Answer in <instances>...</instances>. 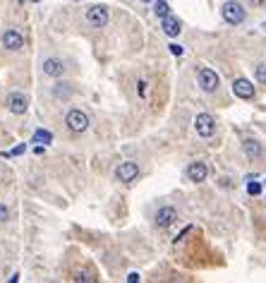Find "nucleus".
Returning a JSON list of instances; mask_svg holds the SVG:
<instances>
[{
    "label": "nucleus",
    "mask_w": 266,
    "mask_h": 283,
    "mask_svg": "<svg viewBox=\"0 0 266 283\" xmlns=\"http://www.w3.org/2000/svg\"><path fill=\"white\" fill-rule=\"evenodd\" d=\"M137 281H142V276H139L137 271H132V274H127V283H137Z\"/></svg>",
    "instance_id": "393cba45"
},
{
    "label": "nucleus",
    "mask_w": 266,
    "mask_h": 283,
    "mask_svg": "<svg viewBox=\"0 0 266 283\" xmlns=\"http://www.w3.org/2000/svg\"><path fill=\"white\" fill-rule=\"evenodd\" d=\"M233 94H235L238 99H242V101L254 99V84L249 82V79H245V77H240V79L233 82Z\"/></svg>",
    "instance_id": "9b49d317"
},
{
    "label": "nucleus",
    "mask_w": 266,
    "mask_h": 283,
    "mask_svg": "<svg viewBox=\"0 0 266 283\" xmlns=\"http://www.w3.org/2000/svg\"><path fill=\"white\" fill-rule=\"evenodd\" d=\"M170 53L180 58V55H183V46H178V44H170Z\"/></svg>",
    "instance_id": "b1692460"
},
{
    "label": "nucleus",
    "mask_w": 266,
    "mask_h": 283,
    "mask_svg": "<svg viewBox=\"0 0 266 283\" xmlns=\"http://www.w3.org/2000/svg\"><path fill=\"white\" fill-rule=\"evenodd\" d=\"M24 149H27V146L19 144V146H15L12 151H8V154H3V156H19V154H24Z\"/></svg>",
    "instance_id": "4be33fe9"
},
{
    "label": "nucleus",
    "mask_w": 266,
    "mask_h": 283,
    "mask_svg": "<svg viewBox=\"0 0 266 283\" xmlns=\"http://www.w3.org/2000/svg\"><path fill=\"white\" fill-rule=\"evenodd\" d=\"M43 151H46V144H38L36 149H34V154H36V156H41V154H43Z\"/></svg>",
    "instance_id": "bb28decb"
},
{
    "label": "nucleus",
    "mask_w": 266,
    "mask_h": 283,
    "mask_svg": "<svg viewBox=\"0 0 266 283\" xmlns=\"http://www.w3.org/2000/svg\"><path fill=\"white\" fill-rule=\"evenodd\" d=\"M72 281H84V283H92V281H96V276L92 274V271H86V269H79V271H74V276H72Z\"/></svg>",
    "instance_id": "a211bd4d"
},
{
    "label": "nucleus",
    "mask_w": 266,
    "mask_h": 283,
    "mask_svg": "<svg viewBox=\"0 0 266 283\" xmlns=\"http://www.w3.org/2000/svg\"><path fill=\"white\" fill-rule=\"evenodd\" d=\"M65 125H67V130H70V132H74V135H82V132H86V130H89V115H86L84 110L74 108V110H70V113L65 115Z\"/></svg>",
    "instance_id": "f03ea898"
},
{
    "label": "nucleus",
    "mask_w": 266,
    "mask_h": 283,
    "mask_svg": "<svg viewBox=\"0 0 266 283\" xmlns=\"http://www.w3.org/2000/svg\"><path fill=\"white\" fill-rule=\"evenodd\" d=\"M86 22H89L92 27H96V29L106 27V24L110 22L108 8H103V5H99V8H89L86 10Z\"/></svg>",
    "instance_id": "423d86ee"
},
{
    "label": "nucleus",
    "mask_w": 266,
    "mask_h": 283,
    "mask_svg": "<svg viewBox=\"0 0 266 283\" xmlns=\"http://www.w3.org/2000/svg\"><path fill=\"white\" fill-rule=\"evenodd\" d=\"M254 77H257V82H259V84H264V87H266V63H259V65H257V70H254Z\"/></svg>",
    "instance_id": "6ab92c4d"
},
{
    "label": "nucleus",
    "mask_w": 266,
    "mask_h": 283,
    "mask_svg": "<svg viewBox=\"0 0 266 283\" xmlns=\"http://www.w3.org/2000/svg\"><path fill=\"white\" fill-rule=\"evenodd\" d=\"M139 175V166L135 161H125V164H120L115 168V180L120 183H132V180H137Z\"/></svg>",
    "instance_id": "6e6552de"
},
{
    "label": "nucleus",
    "mask_w": 266,
    "mask_h": 283,
    "mask_svg": "<svg viewBox=\"0 0 266 283\" xmlns=\"http://www.w3.org/2000/svg\"><path fill=\"white\" fill-rule=\"evenodd\" d=\"M161 27H163V34L165 36H178L180 34V22L173 17V15H168V17H163L161 19Z\"/></svg>",
    "instance_id": "4468645a"
},
{
    "label": "nucleus",
    "mask_w": 266,
    "mask_h": 283,
    "mask_svg": "<svg viewBox=\"0 0 266 283\" xmlns=\"http://www.w3.org/2000/svg\"><path fill=\"white\" fill-rule=\"evenodd\" d=\"M199 87H202V92H206V94H213L216 89H218V84H220V79H218V74H216V70H211V67H199Z\"/></svg>",
    "instance_id": "7ed1b4c3"
},
{
    "label": "nucleus",
    "mask_w": 266,
    "mask_h": 283,
    "mask_svg": "<svg viewBox=\"0 0 266 283\" xmlns=\"http://www.w3.org/2000/svg\"><path fill=\"white\" fill-rule=\"evenodd\" d=\"M247 192L252 194V197H257V194H261V192H264V187H261L259 183H247Z\"/></svg>",
    "instance_id": "aec40b11"
},
{
    "label": "nucleus",
    "mask_w": 266,
    "mask_h": 283,
    "mask_svg": "<svg viewBox=\"0 0 266 283\" xmlns=\"http://www.w3.org/2000/svg\"><path fill=\"white\" fill-rule=\"evenodd\" d=\"M139 3H154V0H139Z\"/></svg>",
    "instance_id": "cd10ccee"
},
{
    "label": "nucleus",
    "mask_w": 266,
    "mask_h": 283,
    "mask_svg": "<svg viewBox=\"0 0 266 283\" xmlns=\"http://www.w3.org/2000/svg\"><path fill=\"white\" fill-rule=\"evenodd\" d=\"M175 221H178V209L173 207H161L156 211V226L158 228H170Z\"/></svg>",
    "instance_id": "f8f14e48"
},
{
    "label": "nucleus",
    "mask_w": 266,
    "mask_h": 283,
    "mask_svg": "<svg viewBox=\"0 0 266 283\" xmlns=\"http://www.w3.org/2000/svg\"><path fill=\"white\" fill-rule=\"evenodd\" d=\"M34 142H38V144H48V142H53V135H51L48 130H36V132H34Z\"/></svg>",
    "instance_id": "f3484780"
},
{
    "label": "nucleus",
    "mask_w": 266,
    "mask_h": 283,
    "mask_svg": "<svg viewBox=\"0 0 266 283\" xmlns=\"http://www.w3.org/2000/svg\"><path fill=\"white\" fill-rule=\"evenodd\" d=\"M220 15H223V19L228 22V24H242L245 22V17H247V12H245V8L240 5L238 0H228V3H223V8H220Z\"/></svg>",
    "instance_id": "f257e3e1"
},
{
    "label": "nucleus",
    "mask_w": 266,
    "mask_h": 283,
    "mask_svg": "<svg viewBox=\"0 0 266 283\" xmlns=\"http://www.w3.org/2000/svg\"><path fill=\"white\" fill-rule=\"evenodd\" d=\"M194 130H197V135L204 139L213 137V130H216V120L209 115V113H199L197 118H194Z\"/></svg>",
    "instance_id": "39448f33"
},
{
    "label": "nucleus",
    "mask_w": 266,
    "mask_h": 283,
    "mask_svg": "<svg viewBox=\"0 0 266 283\" xmlns=\"http://www.w3.org/2000/svg\"><path fill=\"white\" fill-rule=\"evenodd\" d=\"M242 151H245V156H247L249 161H261V158H264V146H261V142L254 137L242 139Z\"/></svg>",
    "instance_id": "1a4fd4ad"
},
{
    "label": "nucleus",
    "mask_w": 266,
    "mask_h": 283,
    "mask_svg": "<svg viewBox=\"0 0 266 283\" xmlns=\"http://www.w3.org/2000/svg\"><path fill=\"white\" fill-rule=\"evenodd\" d=\"M8 110L10 113H15V115H24L29 110V99H27V94H22V92H12L8 96Z\"/></svg>",
    "instance_id": "0eeeda50"
},
{
    "label": "nucleus",
    "mask_w": 266,
    "mask_h": 283,
    "mask_svg": "<svg viewBox=\"0 0 266 283\" xmlns=\"http://www.w3.org/2000/svg\"><path fill=\"white\" fill-rule=\"evenodd\" d=\"M10 221V209L5 204H0V223H8Z\"/></svg>",
    "instance_id": "412c9836"
},
{
    "label": "nucleus",
    "mask_w": 266,
    "mask_h": 283,
    "mask_svg": "<svg viewBox=\"0 0 266 283\" xmlns=\"http://www.w3.org/2000/svg\"><path fill=\"white\" fill-rule=\"evenodd\" d=\"M137 94L139 96H147V82H144V79H139L137 82Z\"/></svg>",
    "instance_id": "5701e85b"
},
{
    "label": "nucleus",
    "mask_w": 266,
    "mask_h": 283,
    "mask_svg": "<svg viewBox=\"0 0 266 283\" xmlns=\"http://www.w3.org/2000/svg\"><path fill=\"white\" fill-rule=\"evenodd\" d=\"M154 12H156L158 19H163L170 15V5H168L165 0H154Z\"/></svg>",
    "instance_id": "2eb2a0df"
},
{
    "label": "nucleus",
    "mask_w": 266,
    "mask_h": 283,
    "mask_svg": "<svg viewBox=\"0 0 266 283\" xmlns=\"http://www.w3.org/2000/svg\"><path fill=\"white\" fill-rule=\"evenodd\" d=\"M264 183H266V180H264Z\"/></svg>",
    "instance_id": "c85d7f7f"
},
{
    "label": "nucleus",
    "mask_w": 266,
    "mask_h": 283,
    "mask_svg": "<svg viewBox=\"0 0 266 283\" xmlns=\"http://www.w3.org/2000/svg\"><path fill=\"white\" fill-rule=\"evenodd\" d=\"M53 94L58 96V99H67V96L72 94V87H70L67 82H60V84H58V87L53 89Z\"/></svg>",
    "instance_id": "dca6fc26"
},
{
    "label": "nucleus",
    "mask_w": 266,
    "mask_h": 283,
    "mask_svg": "<svg viewBox=\"0 0 266 283\" xmlns=\"http://www.w3.org/2000/svg\"><path fill=\"white\" fill-rule=\"evenodd\" d=\"M190 230H192V226H185V228H183V233H180V235L175 237L173 242H180V240H183V237H185V235H187V233H190Z\"/></svg>",
    "instance_id": "a878e982"
},
{
    "label": "nucleus",
    "mask_w": 266,
    "mask_h": 283,
    "mask_svg": "<svg viewBox=\"0 0 266 283\" xmlns=\"http://www.w3.org/2000/svg\"><path fill=\"white\" fill-rule=\"evenodd\" d=\"M185 175H187V180H192V183H204L206 175H209V168H206L204 161H192V164L187 166Z\"/></svg>",
    "instance_id": "9d476101"
},
{
    "label": "nucleus",
    "mask_w": 266,
    "mask_h": 283,
    "mask_svg": "<svg viewBox=\"0 0 266 283\" xmlns=\"http://www.w3.org/2000/svg\"><path fill=\"white\" fill-rule=\"evenodd\" d=\"M41 70H43V74H48V77H60V74L65 72V63L60 58H46V60L41 63Z\"/></svg>",
    "instance_id": "ddd939ff"
},
{
    "label": "nucleus",
    "mask_w": 266,
    "mask_h": 283,
    "mask_svg": "<svg viewBox=\"0 0 266 283\" xmlns=\"http://www.w3.org/2000/svg\"><path fill=\"white\" fill-rule=\"evenodd\" d=\"M0 46L5 48V51H10V53H17V51L24 48V36L19 34L17 29H8V31L0 36Z\"/></svg>",
    "instance_id": "20e7f679"
}]
</instances>
